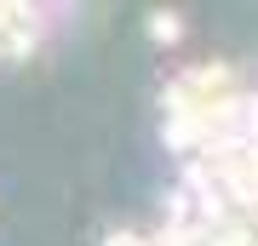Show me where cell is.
<instances>
[{
  "mask_svg": "<svg viewBox=\"0 0 258 246\" xmlns=\"http://www.w3.org/2000/svg\"><path fill=\"white\" fill-rule=\"evenodd\" d=\"M178 29H184V23H178V12H149V35H155L161 46H172Z\"/></svg>",
  "mask_w": 258,
  "mask_h": 246,
  "instance_id": "3957f363",
  "label": "cell"
},
{
  "mask_svg": "<svg viewBox=\"0 0 258 246\" xmlns=\"http://www.w3.org/2000/svg\"><path fill=\"white\" fill-rule=\"evenodd\" d=\"M40 46L35 0H0V63H18Z\"/></svg>",
  "mask_w": 258,
  "mask_h": 246,
  "instance_id": "7a4b0ae2",
  "label": "cell"
},
{
  "mask_svg": "<svg viewBox=\"0 0 258 246\" xmlns=\"http://www.w3.org/2000/svg\"><path fill=\"white\" fill-rule=\"evenodd\" d=\"M109 246H149V235H138V229H115Z\"/></svg>",
  "mask_w": 258,
  "mask_h": 246,
  "instance_id": "277c9868",
  "label": "cell"
},
{
  "mask_svg": "<svg viewBox=\"0 0 258 246\" xmlns=\"http://www.w3.org/2000/svg\"><path fill=\"white\" fill-rule=\"evenodd\" d=\"M230 92H235V74L230 69H224V63H201V69L178 74L161 103H166V115H207V109H218Z\"/></svg>",
  "mask_w": 258,
  "mask_h": 246,
  "instance_id": "6da1fadb",
  "label": "cell"
}]
</instances>
